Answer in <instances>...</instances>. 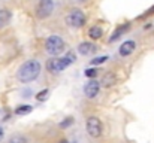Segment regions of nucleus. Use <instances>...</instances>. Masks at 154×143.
<instances>
[{"instance_id": "f257e3e1", "label": "nucleus", "mask_w": 154, "mask_h": 143, "mask_svg": "<svg viewBox=\"0 0 154 143\" xmlns=\"http://www.w3.org/2000/svg\"><path fill=\"white\" fill-rule=\"evenodd\" d=\"M41 73V63L38 60H29L26 63H23L17 72V78L20 82L23 84H29L32 81H35Z\"/></svg>"}, {"instance_id": "f03ea898", "label": "nucleus", "mask_w": 154, "mask_h": 143, "mask_svg": "<svg viewBox=\"0 0 154 143\" xmlns=\"http://www.w3.org/2000/svg\"><path fill=\"white\" fill-rule=\"evenodd\" d=\"M75 61L73 54H67L66 57H57V58H51L47 63V69L51 73H60L63 70H66L72 63Z\"/></svg>"}, {"instance_id": "7ed1b4c3", "label": "nucleus", "mask_w": 154, "mask_h": 143, "mask_svg": "<svg viewBox=\"0 0 154 143\" xmlns=\"http://www.w3.org/2000/svg\"><path fill=\"white\" fill-rule=\"evenodd\" d=\"M63 49H64V42L60 36L52 34L45 40V51L50 55H58L63 52Z\"/></svg>"}, {"instance_id": "20e7f679", "label": "nucleus", "mask_w": 154, "mask_h": 143, "mask_svg": "<svg viewBox=\"0 0 154 143\" xmlns=\"http://www.w3.org/2000/svg\"><path fill=\"white\" fill-rule=\"evenodd\" d=\"M85 128H87V133H88L91 137H94V139H97V137L102 136L103 125H102V121H100L97 116H90V118H87V121H85Z\"/></svg>"}, {"instance_id": "39448f33", "label": "nucleus", "mask_w": 154, "mask_h": 143, "mask_svg": "<svg viewBox=\"0 0 154 143\" xmlns=\"http://www.w3.org/2000/svg\"><path fill=\"white\" fill-rule=\"evenodd\" d=\"M66 22L70 27L79 28V27H82L85 24V13L81 9H72L67 13V16H66Z\"/></svg>"}, {"instance_id": "423d86ee", "label": "nucleus", "mask_w": 154, "mask_h": 143, "mask_svg": "<svg viewBox=\"0 0 154 143\" xmlns=\"http://www.w3.org/2000/svg\"><path fill=\"white\" fill-rule=\"evenodd\" d=\"M54 10V0H39L36 6V15L41 19L48 18Z\"/></svg>"}, {"instance_id": "0eeeda50", "label": "nucleus", "mask_w": 154, "mask_h": 143, "mask_svg": "<svg viewBox=\"0 0 154 143\" xmlns=\"http://www.w3.org/2000/svg\"><path fill=\"white\" fill-rule=\"evenodd\" d=\"M100 91V84L97 81H90L84 85V94L88 98H94Z\"/></svg>"}, {"instance_id": "6e6552de", "label": "nucleus", "mask_w": 154, "mask_h": 143, "mask_svg": "<svg viewBox=\"0 0 154 143\" xmlns=\"http://www.w3.org/2000/svg\"><path fill=\"white\" fill-rule=\"evenodd\" d=\"M135 49H136V43H135L133 40H126V42H123V45L120 46V55H121V57H127V55L133 54Z\"/></svg>"}, {"instance_id": "1a4fd4ad", "label": "nucleus", "mask_w": 154, "mask_h": 143, "mask_svg": "<svg viewBox=\"0 0 154 143\" xmlns=\"http://www.w3.org/2000/svg\"><path fill=\"white\" fill-rule=\"evenodd\" d=\"M96 51V46L93 45V43H90V42H82V43H79V46H78V52L81 54V55H90L91 52H94Z\"/></svg>"}, {"instance_id": "9d476101", "label": "nucleus", "mask_w": 154, "mask_h": 143, "mask_svg": "<svg viewBox=\"0 0 154 143\" xmlns=\"http://www.w3.org/2000/svg\"><path fill=\"white\" fill-rule=\"evenodd\" d=\"M11 18H12V15H11L9 10H6V9H0V28L5 27V25H8L9 21H11Z\"/></svg>"}, {"instance_id": "9b49d317", "label": "nucleus", "mask_w": 154, "mask_h": 143, "mask_svg": "<svg viewBox=\"0 0 154 143\" xmlns=\"http://www.w3.org/2000/svg\"><path fill=\"white\" fill-rule=\"evenodd\" d=\"M129 27H130L129 24H124V25H120V27H118V28H117V30L114 31V34H112V36L109 37V42H115V40H117V39H118V37H120V36L123 34V33H126V31L129 30Z\"/></svg>"}, {"instance_id": "f8f14e48", "label": "nucleus", "mask_w": 154, "mask_h": 143, "mask_svg": "<svg viewBox=\"0 0 154 143\" xmlns=\"http://www.w3.org/2000/svg\"><path fill=\"white\" fill-rule=\"evenodd\" d=\"M102 34H103V30L99 27V25H94V27H91L90 30H88V36L91 37V39H100L102 37Z\"/></svg>"}, {"instance_id": "ddd939ff", "label": "nucleus", "mask_w": 154, "mask_h": 143, "mask_svg": "<svg viewBox=\"0 0 154 143\" xmlns=\"http://www.w3.org/2000/svg\"><path fill=\"white\" fill-rule=\"evenodd\" d=\"M33 110V107L30 106V104H21V106H18L17 109H15V115H27V113H30Z\"/></svg>"}, {"instance_id": "4468645a", "label": "nucleus", "mask_w": 154, "mask_h": 143, "mask_svg": "<svg viewBox=\"0 0 154 143\" xmlns=\"http://www.w3.org/2000/svg\"><path fill=\"white\" fill-rule=\"evenodd\" d=\"M8 143H27V139L21 134H15V136H11Z\"/></svg>"}, {"instance_id": "2eb2a0df", "label": "nucleus", "mask_w": 154, "mask_h": 143, "mask_svg": "<svg viewBox=\"0 0 154 143\" xmlns=\"http://www.w3.org/2000/svg\"><path fill=\"white\" fill-rule=\"evenodd\" d=\"M48 94H50V90H44V91L38 93V95H36V100H38V101H45V100L48 98Z\"/></svg>"}, {"instance_id": "dca6fc26", "label": "nucleus", "mask_w": 154, "mask_h": 143, "mask_svg": "<svg viewBox=\"0 0 154 143\" xmlns=\"http://www.w3.org/2000/svg\"><path fill=\"white\" fill-rule=\"evenodd\" d=\"M106 60H108V57H106V55L96 57V58H93V60H91V64H93V66H97V64H102V63H105Z\"/></svg>"}, {"instance_id": "f3484780", "label": "nucleus", "mask_w": 154, "mask_h": 143, "mask_svg": "<svg viewBox=\"0 0 154 143\" xmlns=\"http://www.w3.org/2000/svg\"><path fill=\"white\" fill-rule=\"evenodd\" d=\"M97 72L99 70H96V69H87L85 70V76L87 78H96L97 76Z\"/></svg>"}, {"instance_id": "a211bd4d", "label": "nucleus", "mask_w": 154, "mask_h": 143, "mask_svg": "<svg viewBox=\"0 0 154 143\" xmlns=\"http://www.w3.org/2000/svg\"><path fill=\"white\" fill-rule=\"evenodd\" d=\"M70 124H72V119H70V118H67V121H66V122H61V124H60V127L66 128V127H69Z\"/></svg>"}, {"instance_id": "6ab92c4d", "label": "nucleus", "mask_w": 154, "mask_h": 143, "mask_svg": "<svg viewBox=\"0 0 154 143\" xmlns=\"http://www.w3.org/2000/svg\"><path fill=\"white\" fill-rule=\"evenodd\" d=\"M2 137H3V127L0 125V139H2Z\"/></svg>"}, {"instance_id": "aec40b11", "label": "nucleus", "mask_w": 154, "mask_h": 143, "mask_svg": "<svg viewBox=\"0 0 154 143\" xmlns=\"http://www.w3.org/2000/svg\"><path fill=\"white\" fill-rule=\"evenodd\" d=\"M148 13H154V6L151 7V9H150V10H148Z\"/></svg>"}, {"instance_id": "412c9836", "label": "nucleus", "mask_w": 154, "mask_h": 143, "mask_svg": "<svg viewBox=\"0 0 154 143\" xmlns=\"http://www.w3.org/2000/svg\"><path fill=\"white\" fill-rule=\"evenodd\" d=\"M60 143H69V142H67V140H61Z\"/></svg>"}]
</instances>
